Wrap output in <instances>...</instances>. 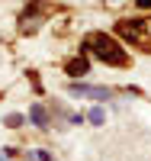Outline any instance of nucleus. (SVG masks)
Wrapping results in <instances>:
<instances>
[{"mask_svg": "<svg viewBox=\"0 0 151 161\" xmlns=\"http://www.w3.org/2000/svg\"><path fill=\"white\" fill-rule=\"evenodd\" d=\"M87 48L97 55L100 61H106V64H116V68H122V64H129V55H126V48H122L116 39H109V36H103V32H93L90 39H87Z\"/></svg>", "mask_w": 151, "mask_h": 161, "instance_id": "1", "label": "nucleus"}, {"mask_svg": "<svg viewBox=\"0 0 151 161\" xmlns=\"http://www.w3.org/2000/svg\"><path fill=\"white\" fill-rule=\"evenodd\" d=\"M116 29H119V36H126L132 45L151 52V19H122Z\"/></svg>", "mask_w": 151, "mask_h": 161, "instance_id": "2", "label": "nucleus"}, {"mask_svg": "<svg viewBox=\"0 0 151 161\" xmlns=\"http://www.w3.org/2000/svg\"><path fill=\"white\" fill-rule=\"evenodd\" d=\"M67 90H71V97H84V100H109L113 97L106 87H90V84H71Z\"/></svg>", "mask_w": 151, "mask_h": 161, "instance_id": "3", "label": "nucleus"}, {"mask_svg": "<svg viewBox=\"0 0 151 161\" xmlns=\"http://www.w3.org/2000/svg\"><path fill=\"white\" fill-rule=\"evenodd\" d=\"M29 119H32L35 126H48V113H45V106H42V103H35L32 110H29Z\"/></svg>", "mask_w": 151, "mask_h": 161, "instance_id": "4", "label": "nucleus"}, {"mask_svg": "<svg viewBox=\"0 0 151 161\" xmlns=\"http://www.w3.org/2000/svg\"><path fill=\"white\" fill-rule=\"evenodd\" d=\"M67 74H87V61L84 58H74L71 64H67Z\"/></svg>", "mask_w": 151, "mask_h": 161, "instance_id": "5", "label": "nucleus"}, {"mask_svg": "<svg viewBox=\"0 0 151 161\" xmlns=\"http://www.w3.org/2000/svg\"><path fill=\"white\" fill-rule=\"evenodd\" d=\"M87 119H90V123H97V126H100L103 119H106V113L100 110V106H93V110H90V116H87Z\"/></svg>", "mask_w": 151, "mask_h": 161, "instance_id": "6", "label": "nucleus"}, {"mask_svg": "<svg viewBox=\"0 0 151 161\" xmlns=\"http://www.w3.org/2000/svg\"><path fill=\"white\" fill-rule=\"evenodd\" d=\"M3 123H7L10 129H19V126H23V116H19V113H10V116L3 119Z\"/></svg>", "mask_w": 151, "mask_h": 161, "instance_id": "7", "label": "nucleus"}, {"mask_svg": "<svg viewBox=\"0 0 151 161\" xmlns=\"http://www.w3.org/2000/svg\"><path fill=\"white\" fill-rule=\"evenodd\" d=\"M29 158H35V161H51V155H45V152H29Z\"/></svg>", "mask_w": 151, "mask_h": 161, "instance_id": "8", "label": "nucleus"}, {"mask_svg": "<svg viewBox=\"0 0 151 161\" xmlns=\"http://www.w3.org/2000/svg\"><path fill=\"white\" fill-rule=\"evenodd\" d=\"M135 3H138L142 10H151V0H135Z\"/></svg>", "mask_w": 151, "mask_h": 161, "instance_id": "9", "label": "nucleus"}]
</instances>
